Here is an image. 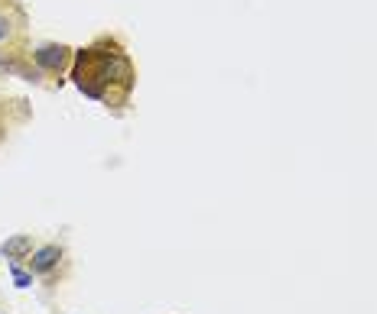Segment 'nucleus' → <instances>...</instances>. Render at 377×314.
<instances>
[{
  "instance_id": "obj_1",
  "label": "nucleus",
  "mask_w": 377,
  "mask_h": 314,
  "mask_svg": "<svg viewBox=\"0 0 377 314\" xmlns=\"http://www.w3.org/2000/svg\"><path fill=\"white\" fill-rule=\"evenodd\" d=\"M72 81L82 94L104 107H124L137 88V68L117 39L98 36L91 46L75 52Z\"/></svg>"
},
{
  "instance_id": "obj_2",
  "label": "nucleus",
  "mask_w": 377,
  "mask_h": 314,
  "mask_svg": "<svg viewBox=\"0 0 377 314\" xmlns=\"http://www.w3.org/2000/svg\"><path fill=\"white\" fill-rule=\"evenodd\" d=\"M65 263V246L62 243H39L36 250L29 253V259H26V266H29V272L36 278H56V272H59V266Z\"/></svg>"
},
{
  "instance_id": "obj_3",
  "label": "nucleus",
  "mask_w": 377,
  "mask_h": 314,
  "mask_svg": "<svg viewBox=\"0 0 377 314\" xmlns=\"http://www.w3.org/2000/svg\"><path fill=\"white\" fill-rule=\"evenodd\" d=\"M75 59V52L62 42H42L39 49H33V62H36L39 72H49V75H59L69 68V62Z\"/></svg>"
},
{
  "instance_id": "obj_4",
  "label": "nucleus",
  "mask_w": 377,
  "mask_h": 314,
  "mask_svg": "<svg viewBox=\"0 0 377 314\" xmlns=\"http://www.w3.org/2000/svg\"><path fill=\"white\" fill-rule=\"evenodd\" d=\"M33 250H36L33 233H13V237H7V240L0 243V256H3L7 263H26Z\"/></svg>"
},
{
  "instance_id": "obj_5",
  "label": "nucleus",
  "mask_w": 377,
  "mask_h": 314,
  "mask_svg": "<svg viewBox=\"0 0 377 314\" xmlns=\"http://www.w3.org/2000/svg\"><path fill=\"white\" fill-rule=\"evenodd\" d=\"M7 269H10V278L16 289H33V285H36V276L29 272L26 263H7Z\"/></svg>"
},
{
  "instance_id": "obj_6",
  "label": "nucleus",
  "mask_w": 377,
  "mask_h": 314,
  "mask_svg": "<svg viewBox=\"0 0 377 314\" xmlns=\"http://www.w3.org/2000/svg\"><path fill=\"white\" fill-rule=\"evenodd\" d=\"M16 33V26H13V16L7 10H0V46H7Z\"/></svg>"
}]
</instances>
